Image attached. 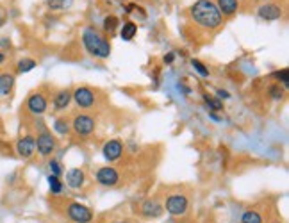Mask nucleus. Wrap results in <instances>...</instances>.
I'll use <instances>...</instances> for the list:
<instances>
[{
  "label": "nucleus",
  "instance_id": "1",
  "mask_svg": "<svg viewBox=\"0 0 289 223\" xmlns=\"http://www.w3.org/2000/svg\"><path fill=\"white\" fill-rule=\"evenodd\" d=\"M189 18L205 31H218L223 25V16L214 0H196L189 7Z\"/></svg>",
  "mask_w": 289,
  "mask_h": 223
},
{
  "label": "nucleus",
  "instance_id": "2",
  "mask_svg": "<svg viewBox=\"0 0 289 223\" xmlns=\"http://www.w3.org/2000/svg\"><path fill=\"white\" fill-rule=\"evenodd\" d=\"M82 45H84L86 52L95 59H109L111 56V41L107 40V36L104 32H100L97 27L89 25L86 27L82 34Z\"/></svg>",
  "mask_w": 289,
  "mask_h": 223
},
{
  "label": "nucleus",
  "instance_id": "3",
  "mask_svg": "<svg viewBox=\"0 0 289 223\" xmlns=\"http://www.w3.org/2000/svg\"><path fill=\"white\" fill-rule=\"evenodd\" d=\"M73 132L79 136V138H89L91 134L97 129V120H95L91 114H86V112H79L75 114V118L70 121Z\"/></svg>",
  "mask_w": 289,
  "mask_h": 223
},
{
  "label": "nucleus",
  "instance_id": "4",
  "mask_svg": "<svg viewBox=\"0 0 289 223\" xmlns=\"http://www.w3.org/2000/svg\"><path fill=\"white\" fill-rule=\"evenodd\" d=\"M58 148V138L54 136L50 130H41L36 136V154H40L41 157H50Z\"/></svg>",
  "mask_w": 289,
  "mask_h": 223
},
{
  "label": "nucleus",
  "instance_id": "5",
  "mask_svg": "<svg viewBox=\"0 0 289 223\" xmlns=\"http://www.w3.org/2000/svg\"><path fill=\"white\" fill-rule=\"evenodd\" d=\"M66 216L73 223H93L95 220L93 211L80 202H71L66 205Z\"/></svg>",
  "mask_w": 289,
  "mask_h": 223
},
{
  "label": "nucleus",
  "instance_id": "6",
  "mask_svg": "<svg viewBox=\"0 0 289 223\" xmlns=\"http://www.w3.org/2000/svg\"><path fill=\"white\" fill-rule=\"evenodd\" d=\"M163 207L172 216H184L187 213V209H189V198L186 195H182V193H173V195H170L166 198Z\"/></svg>",
  "mask_w": 289,
  "mask_h": 223
},
{
  "label": "nucleus",
  "instance_id": "7",
  "mask_svg": "<svg viewBox=\"0 0 289 223\" xmlns=\"http://www.w3.org/2000/svg\"><path fill=\"white\" fill-rule=\"evenodd\" d=\"M71 100L75 102V106L79 109H91L97 102V95L91 88L88 86H79L71 91Z\"/></svg>",
  "mask_w": 289,
  "mask_h": 223
},
{
  "label": "nucleus",
  "instance_id": "8",
  "mask_svg": "<svg viewBox=\"0 0 289 223\" xmlns=\"http://www.w3.org/2000/svg\"><path fill=\"white\" fill-rule=\"evenodd\" d=\"M25 109L32 116H43L45 112L49 111V98L45 97V93H41V91H34L27 98Z\"/></svg>",
  "mask_w": 289,
  "mask_h": 223
},
{
  "label": "nucleus",
  "instance_id": "9",
  "mask_svg": "<svg viewBox=\"0 0 289 223\" xmlns=\"http://www.w3.org/2000/svg\"><path fill=\"white\" fill-rule=\"evenodd\" d=\"M95 180H97V184H100L102 187H115L120 184L121 177H120V171H118L115 166H102V168L97 169Z\"/></svg>",
  "mask_w": 289,
  "mask_h": 223
},
{
  "label": "nucleus",
  "instance_id": "10",
  "mask_svg": "<svg viewBox=\"0 0 289 223\" xmlns=\"http://www.w3.org/2000/svg\"><path fill=\"white\" fill-rule=\"evenodd\" d=\"M284 14V9L277 2H264L257 7V16L264 22H277Z\"/></svg>",
  "mask_w": 289,
  "mask_h": 223
},
{
  "label": "nucleus",
  "instance_id": "11",
  "mask_svg": "<svg viewBox=\"0 0 289 223\" xmlns=\"http://www.w3.org/2000/svg\"><path fill=\"white\" fill-rule=\"evenodd\" d=\"M14 150L22 159H31L36 154V136L34 134H25L18 139L14 145Z\"/></svg>",
  "mask_w": 289,
  "mask_h": 223
},
{
  "label": "nucleus",
  "instance_id": "12",
  "mask_svg": "<svg viewBox=\"0 0 289 223\" xmlns=\"http://www.w3.org/2000/svg\"><path fill=\"white\" fill-rule=\"evenodd\" d=\"M123 143L121 139H109V141L104 143L102 147V156L107 163H116V161H120L121 156H123Z\"/></svg>",
  "mask_w": 289,
  "mask_h": 223
},
{
  "label": "nucleus",
  "instance_id": "13",
  "mask_svg": "<svg viewBox=\"0 0 289 223\" xmlns=\"http://www.w3.org/2000/svg\"><path fill=\"white\" fill-rule=\"evenodd\" d=\"M139 213H141L143 218L156 220V218H159L161 214L165 213V207H163V204H161L159 200H156V198H148V200H145L141 204Z\"/></svg>",
  "mask_w": 289,
  "mask_h": 223
},
{
  "label": "nucleus",
  "instance_id": "14",
  "mask_svg": "<svg viewBox=\"0 0 289 223\" xmlns=\"http://www.w3.org/2000/svg\"><path fill=\"white\" fill-rule=\"evenodd\" d=\"M86 184V173L84 169L80 168H71L66 171V186L70 189H80Z\"/></svg>",
  "mask_w": 289,
  "mask_h": 223
},
{
  "label": "nucleus",
  "instance_id": "15",
  "mask_svg": "<svg viewBox=\"0 0 289 223\" xmlns=\"http://www.w3.org/2000/svg\"><path fill=\"white\" fill-rule=\"evenodd\" d=\"M71 104V91L70 89H59L58 93L54 95L52 106L54 111H66Z\"/></svg>",
  "mask_w": 289,
  "mask_h": 223
},
{
  "label": "nucleus",
  "instance_id": "16",
  "mask_svg": "<svg viewBox=\"0 0 289 223\" xmlns=\"http://www.w3.org/2000/svg\"><path fill=\"white\" fill-rule=\"evenodd\" d=\"M14 84H16V77H14V73L2 71V73H0V98H5L13 93Z\"/></svg>",
  "mask_w": 289,
  "mask_h": 223
},
{
  "label": "nucleus",
  "instance_id": "17",
  "mask_svg": "<svg viewBox=\"0 0 289 223\" xmlns=\"http://www.w3.org/2000/svg\"><path fill=\"white\" fill-rule=\"evenodd\" d=\"M216 5L223 18H231L239 11V0H216Z\"/></svg>",
  "mask_w": 289,
  "mask_h": 223
},
{
  "label": "nucleus",
  "instance_id": "18",
  "mask_svg": "<svg viewBox=\"0 0 289 223\" xmlns=\"http://www.w3.org/2000/svg\"><path fill=\"white\" fill-rule=\"evenodd\" d=\"M136 34H138V25H136V23H134L132 20L125 22L123 25H121L120 38L123 41H132L134 38H136Z\"/></svg>",
  "mask_w": 289,
  "mask_h": 223
},
{
  "label": "nucleus",
  "instance_id": "19",
  "mask_svg": "<svg viewBox=\"0 0 289 223\" xmlns=\"http://www.w3.org/2000/svg\"><path fill=\"white\" fill-rule=\"evenodd\" d=\"M75 0H45V4L50 11H66L73 5Z\"/></svg>",
  "mask_w": 289,
  "mask_h": 223
},
{
  "label": "nucleus",
  "instance_id": "20",
  "mask_svg": "<svg viewBox=\"0 0 289 223\" xmlns=\"http://www.w3.org/2000/svg\"><path fill=\"white\" fill-rule=\"evenodd\" d=\"M36 66H38V61H36V59L23 57L16 62V71L18 73H29V71H32Z\"/></svg>",
  "mask_w": 289,
  "mask_h": 223
},
{
  "label": "nucleus",
  "instance_id": "21",
  "mask_svg": "<svg viewBox=\"0 0 289 223\" xmlns=\"http://www.w3.org/2000/svg\"><path fill=\"white\" fill-rule=\"evenodd\" d=\"M241 223H264L263 214L255 209H248L241 216Z\"/></svg>",
  "mask_w": 289,
  "mask_h": 223
},
{
  "label": "nucleus",
  "instance_id": "22",
  "mask_svg": "<svg viewBox=\"0 0 289 223\" xmlns=\"http://www.w3.org/2000/svg\"><path fill=\"white\" fill-rule=\"evenodd\" d=\"M47 182H49V189L52 195H61L62 189H64V184H62L61 177H54V175H49L47 177Z\"/></svg>",
  "mask_w": 289,
  "mask_h": 223
},
{
  "label": "nucleus",
  "instance_id": "23",
  "mask_svg": "<svg viewBox=\"0 0 289 223\" xmlns=\"http://www.w3.org/2000/svg\"><path fill=\"white\" fill-rule=\"evenodd\" d=\"M118 25H120V20H118V16H115V14H107V16L104 18V32H106V34H113V32L118 29Z\"/></svg>",
  "mask_w": 289,
  "mask_h": 223
},
{
  "label": "nucleus",
  "instance_id": "24",
  "mask_svg": "<svg viewBox=\"0 0 289 223\" xmlns=\"http://www.w3.org/2000/svg\"><path fill=\"white\" fill-rule=\"evenodd\" d=\"M204 102H205V107H207V111H209V109H211V112L223 111V102L218 100L216 97H211V95L204 93Z\"/></svg>",
  "mask_w": 289,
  "mask_h": 223
},
{
  "label": "nucleus",
  "instance_id": "25",
  "mask_svg": "<svg viewBox=\"0 0 289 223\" xmlns=\"http://www.w3.org/2000/svg\"><path fill=\"white\" fill-rule=\"evenodd\" d=\"M54 130H56L59 136H68L71 130V125L66 118H58V120L54 121Z\"/></svg>",
  "mask_w": 289,
  "mask_h": 223
},
{
  "label": "nucleus",
  "instance_id": "26",
  "mask_svg": "<svg viewBox=\"0 0 289 223\" xmlns=\"http://www.w3.org/2000/svg\"><path fill=\"white\" fill-rule=\"evenodd\" d=\"M268 95H270V98L272 100H284V97H286V88L284 86H281L279 82H275V84H272L270 88H268Z\"/></svg>",
  "mask_w": 289,
  "mask_h": 223
},
{
  "label": "nucleus",
  "instance_id": "27",
  "mask_svg": "<svg viewBox=\"0 0 289 223\" xmlns=\"http://www.w3.org/2000/svg\"><path fill=\"white\" fill-rule=\"evenodd\" d=\"M270 77L275 80H279V84H282L284 88L289 86V70L288 68H281V70H275L270 73Z\"/></svg>",
  "mask_w": 289,
  "mask_h": 223
},
{
  "label": "nucleus",
  "instance_id": "28",
  "mask_svg": "<svg viewBox=\"0 0 289 223\" xmlns=\"http://www.w3.org/2000/svg\"><path fill=\"white\" fill-rule=\"evenodd\" d=\"M191 66H193V70H195L200 77H204V79H207V77L211 75L209 68L205 66V64L200 61V59H191Z\"/></svg>",
  "mask_w": 289,
  "mask_h": 223
},
{
  "label": "nucleus",
  "instance_id": "29",
  "mask_svg": "<svg viewBox=\"0 0 289 223\" xmlns=\"http://www.w3.org/2000/svg\"><path fill=\"white\" fill-rule=\"evenodd\" d=\"M49 169H50V175H54V177H61V175L64 173V169H62L61 163H59L58 159L49 161Z\"/></svg>",
  "mask_w": 289,
  "mask_h": 223
},
{
  "label": "nucleus",
  "instance_id": "30",
  "mask_svg": "<svg viewBox=\"0 0 289 223\" xmlns=\"http://www.w3.org/2000/svg\"><path fill=\"white\" fill-rule=\"evenodd\" d=\"M214 97L218 98V100H229V98H231V93H229L227 89H216V95H214Z\"/></svg>",
  "mask_w": 289,
  "mask_h": 223
},
{
  "label": "nucleus",
  "instance_id": "31",
  "mask_svg": "<svg viewBox=\"0 0 289 223\" xmlns=\"http://www.w3.org/2000/svg\"><path fill=\"white\" fill-rule=\"evenodd\" d=\"M173 59H175V54L173 52H168L165 57H163V62H165V64H172V62H173Z\"/></svg>",
  "mask_w": 289,
  "mask_h": 223
},
{
  "label": "nucleus",
  "instance_id": "32",
  "mask_svg": "<svg viewBox=\"0 0 289 223\" xmlns=\"http://www.w3.org/2000/svg\"><path fill=\"white\" fill-rule=\"evenodd\" d=\"M5 23V11L4 9H0V27Z\"/></svg>",
  "mask_w": 289,
  "mask_h": 223
},
{
  "label": "nucleus",
  "instance_id": "33",
  "mask_svg": "<svg viewBox=\"0 0 289 223\" xmlns=\"http://www.w3.org/2000/svg\"><path fill=\"white\" fill-rule=\"evenodd\" d=\"M209 118L211 120H214V121H222V118H220L218 114H214V112H211V111H209Z\"/></svg>",
  "mask_w": 289,
  "mask_h": 223
},
{
  "label": "nucleus",
  "instance_id": "34",
  "mask_svg": "<svg viewBox=\"0 0 289 223\" xmlns=\"http://www.w3.org/2000/svg\"><path fill=\"white\" fill-rule=\"evenodd\" d=\"M4 62H5V54L0 50V64H4Z\"/></svg>",
  "mask_w": 289,
  "mask_h": 223
},
{
  "label": "nucleus",
  "instance_id": "35",
  "mask_svg": "<svg viewBox=\"0 0 289 223\" xmlns=\"http://www.w3.org/2000/svg\"><path fill=\"white\" fill-rule=\"evenodd\" d=\"M104 223H130L129 220H118V222H104Z\"/></svg>",
  "mask_w": 289,
  "mask_h": 223
},
{
  "label": "nucleus",
  "instance_id": "36",
  "mask_svg": "<svg viewBox=\"0 0 289 223\" xmlns=\"http://www.w3.org/2000/svg\"><path fill=\"white\" fill-rule=\"evenodd\" d=\"M0 45H2V47H9V45H11V43H9L7 40H2V41H0Z\"/></svg>",
  "mask_w": 289,
  "mask_h": 223
}]
</instances>
